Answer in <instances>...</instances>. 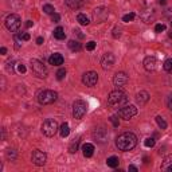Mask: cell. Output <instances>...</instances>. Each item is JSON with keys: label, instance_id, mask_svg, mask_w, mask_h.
Returning a JSON list of instances; mask_svg holds the SVG:
<instances>
[{"label": "cell", "instance_id": "cell-45", "mask_svg": "<svg viewBox=\"0 0 172 172\" xmlns=\"http://www.w3.org/2000/svg\"><path fill=\"white\" fill-rule=\"evenodd\" d=\"M42 43H43V38H42V36H38V38H36V45H42Z\"/></svg>", "mask_w": 172, "mask_h": 172}, {"label": "cell", "instance_id": "cell-25", "mask_svg": "<svg viewBox=\"0 0 172 172\" xmlns=\"http://www.w3.org/2000/svg\"><path fill=\"white\" fill-rule=\"evenodd\" d=\"M67 46H69V48H70L71 51H80L81 50V43L78 41H69Z\"/></svg>", "mask_w": 172, "mask_h": 172}, {"label": "cell", "instance_id": "cell-8", "mask_svg": "<svg viewBox=\"0 0 172 172\" xmlns=\"http://www.w3.org/2000/svg\"><path fill=\"white\" fill-rule=\"evenodd\" d=\"M118 114H120V117L124 118V120H131L132 117H134V116L137 114V108L133 105H125L122 106L121 109H120V112H118Z\"/></svg>", "mask_w": 172, "mask_h": 172}, {"label": "cell", "instance_id": "cell-38", "mask_svg": "<svg viewBox=\"0 0 172 172\" xmlns=\"http://www.w3.org/2000/svg\"><path fill=\"white\" fill-rule=\"evenodd\" d=\"M51 20H53L54 23L59 22V20H61V16H59V14H53V15H51Z\"/></svg>", "mask_w": 172, "mask_h": 172}, {"label": "cell", "instance_id": "cell-24", "mask_svg": "<svg viewBox=\"0 0 172 172\" xmlns=\"http://www.w3.org/2000/svg\"><path fill=\"white\" fill-rule=\"evenodd\" d=\"M59 133H61V137H67L70 134V128H69V124H67V122L62 124L61 129H59Z\"/></svg>", "mask_w": 172, "mask_h": 172}, {"label": "cell", "instance_id": "cell-41", "mask_svg": "<svg viewBox=\"0 0 172 172\" xmlns=\"http://www.w3.org/2000/svg\"><path fill=\"white\" fill-rule=\"evenodd\" d=\"M18 71H19V73H26V66L24 65H22V63L18 65Z\"/></svg>", "mask_w": 172, "mask_h": 172}, {"label": "cell", "instance_id": "cell-36", "mask_svg": "<svg viewBox=\"0 0 172 172\" xmlns=\"http://www.w3.org/2000/svg\"><path fill=\"white\" fill-rule=\"evenodd\" d=\"M14 39H15V43H16L15 47H16V48H19V47H20V43H22V41H23L22 36H20V34H19V35H18V34H15Z\"/></svg>", "mask_w": 172, "mask_h": 172}, {"label": "cell", "instance_id": "cell-4", "mask_svg": "<svg viewBox=\"0 0 172 172\" xmlns=\"http://www.w3.org/2000/svg\"><path fill=\"white\" fill-rule=\"evenodd\" d=\"M58 131V124L55 120H51V118H48V120H46L43 124H42V132H43V134L47 137H53L55 133H57Z\"/></svg>", "mask_w": 172, "mask_h": 172}, {"label": "cell", "instance_id": "cell-33", "mask_svg": "<svg viewBox=\"0 0 172 172\" xmlns=\"http://www.w3.org/2000/svg\"><path fill=\"white\" fill-rule=\"evenodd\" d=\"M7 157L11 160H15L16 159V151L14 149H7Z\"/></svg>", "mask_w": 172, "mask_h": 172}, {"label": "cell", "instance_id": "cell-49", "mask_svg": "<svg viewBox=\"0 0 172 172\" xmlns=\"http://www.w3.org/2000/svg\"><path fill=\"white\" fill-rule=\"evenodd\" d=\"M169 38H172V31H171V32H169Z\"/></svg>", "mask_w": 172, "mask_h": 172}, {"label": "cell", "instance_id": "cell-5", "mask_svg": "<svg viewBox=\"0 0 172 172\" xmlns=\"http://www.w3.org/2000/svg\"><path fill=\"white\" fill-rule=\"evenodd\" d=\"M86 110H87V106H86V102L82 100H77L73 104V116L77 120L83 118V116L86 114Z\"/></svg>", "mask_w": 172, "mask_h": 172}, {"label": "cell", "instance_id": "cell-19", "mask_svg": "<svg viewBox=\"0 0 172 172\" xmlns=\"http://www.w3.org/2000/svg\"><path fill=\"white\" fill-rule=\"evenodd\" d=\"M161 169L163 171H168V172H172V155L171 156H167L164 159L161 164Z\"/></svg>", "mask_w": 172, "mask_h": 172}, {"label": "cell", "instance_id": "cell-28", "mask_svg": "<svg viewBox=\"0 0 172 172\" xmlns=\"http://www.w3.org/2000/svg\"><path fill=\"white\" fill-rule=\"evenodd\" d=\"M163 67H164V70H166L167 73H172V58L167 59V61L164 62V65H163Z\"/></svg>", "mask_w": 172, "mask_h": 172}, {"label": "cell", "instance_id": "cell-26", "mask_svg": "<svg viewBox=\"0 0 172 172\" xmlns=\"http://www.w3.org/2000/svg\"><path fill=\"white\" fill-rule=\"evenodd\" d=\"M43 12L47 14V15H53V14H55V10L51 4H45L43 6Z\"/></svg>", "mask_w": 172, "mask_h": 172}, {"label": "cell", "instance_id": "cell-21", "mask_svg": "<svg viewBox=\"0 0 172 172\" xmlns=\"http://www.w3.org/2000/svg\"><path fill=\"white\" fill-rule=\"evenodd\" d=\"M66 6L71 10H78L82 6V1L81 0H66Z\"/></svg>", "mask_w": 172, "mask_h": 172}, {"label": "cell", "instance_id": "cell-14", "mask_svg": "<svg viewBox=\"0 0 172 172\" xmlns=\"http://www.w3.org/2000/svg\"><path fill=\"white\" fill-rule=\"evenodd\" d=\"M144 69L147 71H155L157 67V59L155 57H147L143 62Z\"/></svg>", "mask_w": 172, "mask_h": 172}, {"label": "cell", "instance_id": "cell-20", "mask_svg": "<svg viewBox=\"0 0 172 172\" xmlns=\"http://www.w3.org/2000/svg\"><path fill=\"white\" fill-rule=\"evenodd\" d=\"M53 35H54V38H55V39H58V41H62V39L66 38L65 30L62 28V27H57V28L54 30V32H53Z\"/></svg>", "mask_w": 172, "mask_h": 172}, {"label": "cell", "instance_id": "cell-1", "mask_svg": "<svg viewBox=\"0 0 172 172\" xmlns=\"http://www.w3.org/2000/svg\"><path fill=\"white\" fill-rule=\"evenodd\" d=\"M137 145V137L132 132H125V133L120 134L116 140V147L120 151H132Z\"/></svg>", "mask_w": 172, "mask_h": 172}, {"label": "cell", "instance_id": "cell-47", "mask_svg": "<svg viewBox=\"0 0 172 172\" xmlns=\"http://www.w3.org/2000/svg\"><path fill=\"white\" fill-rule=\"evenodd\" d=\"M129 171H133V172H137V168L134 166H129Z\"/></svg>", "mask_w": 172, "mask_h": 172}, {"label": "cell", "instance_id": "cell-6", "mask_svg": "<svg viewBox=\"0 0 172 172\" xmlns=\"http://www.w3.org/2000/svg\"><path fill=\"white\" fill-rule=\"evenodd\" d=\"M6 27L8 31L11 32H16L19 30L20 27V18L19 15H16V14H11V15L7 16L6 19Z\"/></svg>", "mask_w": 172, "mask_h": 172}, {"label": "cell", "instance_id": "cell-17", "mask_svg": "<svg viewBox=\"0 0 172 172\" xmlns=\"http://www.w3.org/2000/svg\"><path fill=\"white\" fill-rule=\"evenodd\" d=\"M48 63L53 65V66H61V65H63V57H62V54H58V53L53 54L48 58Z\"/></svg>", "mask_w": 172, "mask_h": 172}, {"label": "cell", "instance_id": "cell-16", "mask_svg": "<svg viewBox=\"0 0 172 172\" xmlns=\"http://www.w3.org/2000/svg\"><path fill=\"white\" fill-rule=\"evenodd\" d=\"M136 101H137V104H139L140 106L145 105V104L149 101V94H148L145 90H141V92H139L136 94Z\"/></svg>", "mask_w": 172, "mask_h": 172}, {"label": "cell", "instance_id": "cell-40", "mask_svg": "<svg viewBox=\"0 0 172 172\" xmlns=\"http://www.w3.org/2000/svg\"><path fill=\"white\" fill-rule=\"evenodd\" d=\"M167 106H168V109L172 110V94H169L168 98H167Z\"/></svg>", "mask_w": 172, "mask_h": 172}, {"label": "cell", "instance_id": "cell-2", "mask_svg": "<svg viewBox=\"0 0 172 172\" xmlns=\"http://www.w3.org/2000/svg\"><path fill=\"white\" fill-rule=\"evenodd\" d=\"M108 104L110 106H114V108H122L128 104V97L122 90H113L108 97Z\"/></svg>", "mask_w": 172, "mask_h": 172}, {"label": "cell", "instance_id": "cell-7", "mask_svg": "<svg viewBox=\"0 0 172 172\" xmlns=\"http://www.w3.org/2000/svg\"><path fill=\"white\" fill-rule=\"evenodd\" d=\"M31 69H32V73L35 75L41 77V78L47 77V67L43 65V62L38 61V59H31Z\"/></svg>", "mask_w": 172, "mask_h": 172}, {"label": "cell", "instance_id": "cell-18", "mask_svg": "<svg viewBox=\"0 0 172 172\" xmlns=\"http://www.w3.org/2000/svg\"><path fill=\"white\" fill-rule=\"evenodd\" d=\"M82 153L85 157H92L94 153V145L90 143H86L82 145Z\"/></svg>", "mask_w": 172, "mask_h": 172}, {"label": "cell", "instance_id": "cell-13", "mask_svg": "<svg viewBox=\"0 0 172 172\" xmlns=\"http://www.w3.org/2000/svg\"><path fill=\"white\" fill-rule=\"evenodd\" d=\"M93 137L96 139V141L104 144L108 141V132H106L105 128H96L93 132Z\"/></svg>", "mask_w": 172, "mask_h": 172}, {"label": "cell", "instance_id": "cell-43", "mask_svg": "<svg viewBox=\"0 0 172 172\" xmlns=\"http://www.w3.org/2000/svg\"><path fill=\"white\" fill-rule=\"evenodd\" d=\"M74 34H77V35L80 36V38H83V36H85V35L82 34V31H81V30H78V28L74 30Z\"/></svg>", "mask_w": 172, "mask_h": 172}, {"label": "cell", "instance_id": "cell-39", "mask_svg": "<svg viewBox=\"0 0 172 172\" xmlns=\"http://www.w3.org/2000/svg\"><path fill=\"white\" fill-rule=\"evenodd\" d=\"M166 30V26L164 24H156V27H155V31L156 32H161Z\"/></svg>", "mask_w": 172, "mask_h": 172}, {"label": "cell", "instance_id": "cell-32", "mask_svg": "<svg viewBox=\"0 0 172 172\" xmlns=\"http://www.w3.org/2000/svg\"><path fill=\"white\" fill-rule=\"evenodd\" d=\"M65 75H66V69H59V70L57 71V78H58L59 81L63 80Z\"/></svg>", "mask_w": 172, "mask_h": 172}, {"label": "cell", "instance_id": "cell-12", "mask_svg": "<svg viewBox=\"0 0 172 172\" xmlns=\"http://www.w3.org/2000/svg\"><path fill=\"white\" fill-rule=\"evenodd\" d=\"M113 83H114V86L117 89H121V87H124L128 83V75L125 73H122V71L116 73V75L113 77Z\"/></svg>", "mask_w": 172, "mask_h": 172}, {"label": "cell", "instance_id": "cell-37", "mask_svg": "<svg viewBox=\"0 0 172 172\" xmlns=\"http://www.w3.org/2000/svg\"><path fill=\"white\" fill-rule=\"evenodd\" d=\"M110 121H112V124H113V127H116V128L120 125V121H118V117H117V116H112V117H110Z\"/></svg>", "mask_w": 172, "mask_h": 172}, {"label": "cell", "instance_id": "cell-9", "mask_svg": "<svg viewBox=\"0 0 172 172\" xmlns=\"http://www.w3.org/2000/svg\"><path fill=\"white\" fill-rule=\"evenodd\" d=\"M82 82L87 87H93V86L98 82V74L96 71H87V73H85L82 75Z\"/></svg>", "mask_w": 172, "mask_h": 172}, {"label": "cell", "instance_id": "cell-30", "mask_svg": "<svg viewBox=\"0 0 172 172\" xmlns=\"http://www.w3.org/2000/svg\"><path fill=\"white\" fill-rule=\"evenodd\" d=\"M77 149H78V140H75V141H73V143H71V145L69 147V152H70V153H75Z\"/></svg>", "mask_w": 172, "mask_h": 172}, {"label": "cell", "instance_id": "cell-42", "mask_svg": "<svg viewBox=\"0 0 172 172\" xmlns=\"http://www.w3.org/2000/svg\"><path fill=\"white\" fill-rule=\"evenodd\" d=\"M20 36H22V39L23 41H30V34H27V32H23V34H20Z\"/></svg>", "mask_w": 172, "mask_h": 172}, {"label": "cell", "instance_id": "cell-29", "mask_svg": "<svg viewBox=\"0 0 172 172\" xmlns=\"http://www.w3.org/2000/svg\"><path fill=\"white\" fill-rule=\"evenodd\" d=\"M155 144H156V140H155L153 137H148V139H145V141H144V145H145L147 148L155 147Z\"/></svg>", "mask_w": 172, "mask_h": 172}, {"label": "cell", "instance_id": "cell-22", "mask_svg": "<svg viewBox=\"0 0 172 172\" xmlns=\"http://www.w3.org/2000/svg\"><path fill=\"white\" fill-rule=\"evenodd\" d=\"M77 22L80 23L81 26H87L90 23V19L85 15V14H78V15H77Z\"/></svg>", "mask_w": 172, "mask_h": 172}, {"label": "cell", "instance_id": "cell-44", "mask_svg": "<svg viewBox=\"0 0 172 172\" xmlns=\"http://www.w3.org/2000/svg\"><path fill=\"white\" fill-rule=\"evenodd\" d=\"M32 26H34V22H31V20H27V22H26V27H27V28H30Z\"/></svg>", "mask_w": 172, "mask_h": 172}, {"label": "cell", "instance_id": "cell-23", "mask_svg": "<svg viewBox=\"0 0 172 172\" xmlns=\"http://www.w3.org/2000/svg\"><path fill=\"white\" fill-rule=\"evenodd\" d=\"M118 163H120V160H118L117 156H110V157H108V160H106V164H108V167H110V168L118 167Z\"/></svg>", "mask_w": 172, "mask_h": 172}, {"label": "cell", "instance_id": "cell-11", "mask_svg": "<svg viewBox=\"0 0 172 172\" xmlns=\"http://www.w3.org/2000/svg\"><path fill=\"white\" fill-rule=\"evenodd\" d=\"M114 65V55L112 53H106L104 57L101 58V67L104 70H110Z\"/></svg>", "mask_w": 172, "mask_h": 172}, {"label": "cell", "instance_id": "cell-15", "mask_svg": "<svg viewBox=\"0 0 172 172\" xmlns=\"http://www.w3.org/2000/svg\"><path fill=\"white\" fill-rule=\"evenodd\" d=\"M109 11L104 7H100V8H96L94 10V18H96L97 22H104V20L108 18Z\"/></svg>", "mask_w": 172, "mask_h": 172}, {"label": "cell", "instance_id": "cell-27", "mask_svg": "<svg viewBox=\"0 0 172 172\" xmlns=\"http://www.w3.org/2000/svg\"><path fill=\"white\" fill-rule=\"evenodd\" d=\"M156 122H157V125L160 127V129H167V122H166V120H164L161 116H157L156 117Z\"/></svg>", "mask_w": 172, "mask_h": 172}, {"label": "cell", "instance_id": "cell-48", "mask_svg": "<svg viewBox=\"0 0 172 172\" xmlns=\"http://www.w3.org/2000/svg\"><path fill=\"white\" fill-rule=\"evenodd\" d=\"M167 3V0H160V4H166Z\"/></svg>", "mask_w": 172, "mask_h": 172}, {"label": "cell", "instance_id": "cell-46", "mask_svg": "<svg viewBox=\"0 0 172 172\" xmlns=\"http://www.w3.org/2000/svg\"><path fill=\"white\" fill-rule=\"evenodd\" d=\"M0 53H1V55H6L7 48H6V47H1V48H0Z\"/></svg>", "mask_w": 172, "mask_h": 172}, {"label": "cell", "instance_id": "cell-3", "mask_svg": "<svg viewBox=\"0 0 172 172\" xmlns=\"http://www.w3.org/2000/svg\"><path fill=\"white\" fill-rule=\"evenodd\" d=\"M58 98V94L57 92H54V90H42L41 93L38 94V101L39 104H42V105H50V104H53V102H55Z\"/></svg>", "mask_w": 172, "mask_h": 172}, {"label": "cell", "instance_id": "cell-10", "mask_svg": "<svg viewBox=\"0 0 172 172\" xmlns=\"http://www.w3.org/2000/svg\"><path fill=\"white\" fill-rule=\"evenodd\" d=\"M31 160L32 163L35 164V166H45L46 161H47V155H46L45 152H42V151L39 149H35L34 152H32L31 155Z\"/></svg>", "mask_w": 172, "mask_h": 172}, {"label": "cell", "instance_id": "cell-35", "mask_svg": "<svg viewBox=\"0 0 172 172\" xmlns=\"http://www.w3.org/2000/svg\"><path fill=\"white\" fill-rule=\"evenodd\" d=\"M121 27H114L113 28V38H120L121 36Z\"/></svg>", "mask_w": 172, "mask_h": 172}, {"label": "cell", "instance_id": "cell-34", "mask_svg": "<svg viewBox=\"0 0 172 172\" xmlns=\"http://www.w3.org/2000/svg\"><path fill=\"white\" fill-rule=\"evenodd\" d=\"M96 46H97L96 42L90 41V42H87V43H86V50H87V51H93L94 48H96Z\"/></svg>", "mask_w": 172, "mask_h": 172}, {"label": "cell", "instance_id": "cell-31", "mask_svg": "<svg viewBox=\"0 0 172 172\" xmlns=\"http://www.w3.org/2000/svg\"><path fill=\"white\" fill-rule=\"evenodd\" d=\"M134 19V14L133 12H131V14H127V15H124L122 16V22H132V20Z\"/></svg>", "mask_w": 172, "mask_h": 172}]
</instances>
